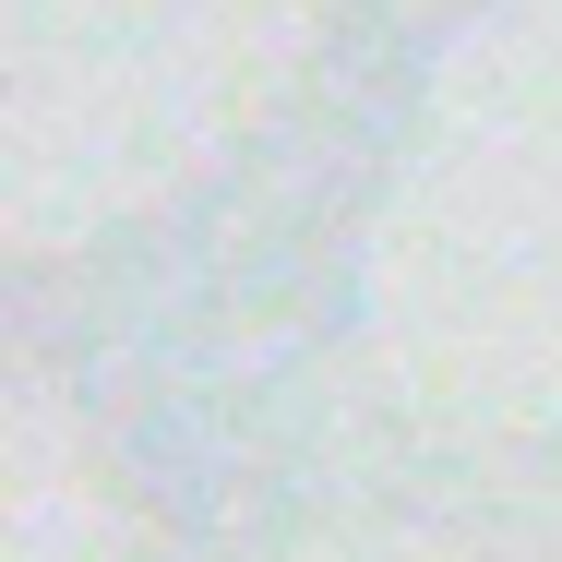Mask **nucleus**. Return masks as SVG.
<instances>
[]
</instances>
